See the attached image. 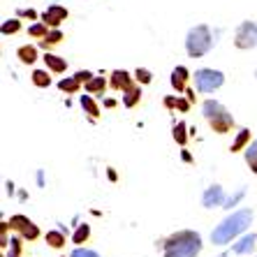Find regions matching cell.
<instances>
[{
	"mask_svg": "<svg viewBox=\"0 0 257 257\" xmlns=\"http://www.w3.org/2000/svg\"><path fill=\"white\" fill-rule=\"evenodd\" d=\"M21 30V24H19L17 19H10L3 24V35H12V33H19Z\"/></svg>",
	"mask_w": 257,
	"mask_h": 257,
	"instance_id": "26",
	"label": "cell"
},
{
	"mask_svg": "<svg viewBox=\"0 0 257 257\" xmlns=\"http://www.w3.org/2000/svg\"><path fill=\"white\" fill-rule=\"evenodd\" d=\"M65 19H67V10H65V7H60V5H51L47 12L42 14V21L47 26H51V28L60 26L63 21H65Z\"/></svg>",
	"mask_w": 257,
	"mask_h": 257,
	"instance_id": "8",
	"label": "cell"
},
{
	"mask_svg": "<svg viewBox=\"0 0 257 257\" xmlns=\"http://www.w3.org/2000/svg\"><path fill=\"white\" fill-rule=\"evenodd\" d=\"M135 79H137V81H142V84H151V72L142 67V70L135 72Z\"/></svg>",
	"mask_w": 257,
	"mask_h": 257,
	"instance_id": "29",
	"label": "cell"
},
{
	"mask_svg": "<svg viewBox=\"0 0 257 257\" xmlns=\"http://www.w3.org/2000/svg\"><path fill=\"white\" fill-rule=\"evenodd\" d=\"M44 63H47V67L51 72H65L67 70V60L56 56V54H49V51L44 54Z\"/></svg>",
	"mask_w": 257,
	"mask_h": 257,
	"instance_id": "13",
	"label": "cell"
},
{
	"mask_svg": "<svg viewBox=\"0 0 257 257\" xmlns=\"http://www.w3.org/2000/svg\"><path fill=\"white\" fill-rule=\"evenodd\" d=\"M28 33H30V35H33V37H42V40H44V37H47V33H49V30H47V24H44V21H42V24L30 26V30H28Z\"/></svg>",
	"mask_w": 257,
	"mask_h": 257,
	"instance_id": "27",
	"label": "cell"
},
{
	"mask_svg": "<svg viewBox=\"0 0 257 257\" xmlns=\"http://www.w3.org/2000/svg\"><path fill=\"white\" fill-rule=\"evenodd\" d=\"M70 257H100V255L95 250H88V248H74Z\"/></svg>",
	"mask_w": 257,
	"mask_h": 257,
	"instance_id": "28",
	"label": "cell"
},
{
	"mask_svg": "<svg viewBox=\"0 0 257 257\" xmlns=\"http://www.w3.org/2000/svg\"><path fill=\"white\" fill-rule=\"evenodd\" d=\"M234 44H236V49H252V47H257V21H243V24L236 28Z\"/></svg>",
	"mask_w": 257,
	"mask_h": 257,
	"instance_id": "6",
	"label": "cell"
},
{
	"mask_svg": "<svg viewBox=\"0 0 257 257\" xmlns=\"http://www.w3.org/2000/svg\"><path fill=\"white\" fill-rule=\"evenodd\" d=\"M243 192H245V190H243V188H241V190H239V192H236V195H234V197H229V199H227V202H225V209H232L234 204H236V202H239V199H241V197H243Z\"/></svg>",
	"mask_w": 257,
	"mask_h": 257,
	"instance_id": "30",
	"label": "cell"
},
{
	"mask_svg": "<svg viewBox=\"0 0 257 257\" xmlns=\"http://www.w3.org/2000/svg\"><path fill=\"white\" fill-rule=\"evenodd\" d=\"M33 84L40 86V88H47V86H51V77L44 70H35L33 72Z\"/></svg>",
	"mask_w": 257,
	"mask_h": 257,
	"instance_id": "19",
	"label": "cell"
},
{
	"mask_svg": "<svg viewBox=\"0 0 257 257\" xmlns=\"http://www.w3.org/2000/svg\"><path fill=\"white\" fill-rule=\"evenodd\" d=\"M17 54H19V58H21V63H26V65H30V63H35L37 60V49L35 47H21Z\"/></svg>",
	"mask_w": 257,
	"mask_h": 257,
	"instance_id": "15",
	"label": "cell"
},
{
	"mask_svg": "<svg viewBox=\"0 0 257 257\" xmlns=\"http://www.w3.org/2000/svg\"><path fill=\"white\" fill-rule=\"evenodd\" d=\"M248 139H250V130H241V132H239V137H236V142L232 144V149H229V151H232V153L241 151V149L245 146V144H248Z\"/></svg>",
	"mask_w": 257,
	"mask_h": 257,
	"instance_id": "23",
	"label": "cell"
},
{
	"mask_svg": "<svg viewBox=\"0 0 257 257\" xmlns=\"http://www.w3.org/2000/svg\"><path fill=\"white\" fill-rule=\"evenodd\" d=\"M79 84H81V81H79L77 77H67V79H63V81H58V88L65 90V93H77Z\"/></svg>",
	"mask_w": 257,
	"mask_h": 257,
	"instance_id": "17",
	"label": "cell"
},
{
	"mask_svg": "<svg viewBox=\"0 0 257 257\" xmlns=\"http://www.w3.org/2000/svg\"><path fill=\"white\" fill-rule=\"evenodd\" d=\"M139 97H142V88H139V86H135L132 90H127V93H125L123 104H125V107H135V104L139 102Z\"/></svg>",
	"mask_w": 257,
	"mask_h": 257,
	"instance_id": "21",
	"label": "cell"
},
{
	"mask_svg": "<svg viewBox=\"0 0 257 257\" xmlns=\"http://www.w3.org/2000/svg\"><path fill=\"white\" fill-rule=\"evenodd\" d=\"M60 40H63V33H60L58 28H54L51 33H47V37L42 40V47L47 49V47H54V44H58Z\"/></svg>",
	"mask_w": 257,
	"mask_h": 257,
	"instance_id": "22",
	"label": "cell"
},
{
	"mask_svg": "<svg viewBox=\"0 0 257 257\" xmlns=\"http://www.w3.org/2000/svg\"><path fill=\"white\" fill-rule=\"evenodd\" d=\"M186 130H188V125H186V123H176V125H174V139H176V142H179L181 146H183V144L188 142V135H186Z\"/></svg>",
	"mask_w": 257,
	"mask_h": 257,
	"instance_id": "24",
	"label": "cell"
},
{
	"mask_svg": "<svg viewBox=\"0 0 257 257\" xmlns=\"http://www.w3.org/2000/svg\"><path fill=\"white\" fill-rule=\"evenodd\" d=\"M255 241H257V234H245L239 243H234V252H236V255L252 252V248H255Z\"/></svg>",
	"mask_w": 257,
	"mask_h": 257,
	"instance_id": "12",
	"label": "cell"
},
{
	"mask_svg": "<svg viewBox=\"0 0 257 257\" xmlns=\"http://www.w3.org/2000/svg\"><path fill=\"white\" fill-rule=\"evenodd\" d=\"M202 111H204L206 123L211 125V130L218 132V135H227V132L234 127V116L229 114L225 107H222L220 102L206 100V102H204V107H202Z\"/></svg>",
	"mask_w": 257,
	"mask_h": 257,
	"instance_id": "3",
	"label": "cell"
},
{
	"mask_svg": "<svg viewBox=\"0 0 257 257\" xmlns=\"http://www.w3.org/2000/svg\"><path fill=\"white\" fill-rule=\"evenodd\" d=\"M111 86H114L116 90L127 93V90L135 88V79H132L125 70H114V72H111Z\"/></svg>",
	"mask_w": 257,
	"mask_h": 257,
	"instance_id": "9",
	"label": "cell"
},
{
	"mask_svg": "<svg viewBox=\"0 0 257 257\" xmlns=\"http://www.w3.org/2000/svg\"><path fill=\"white\" fill-rule=\"evenodd\" d=\"M250 222H252V211L250 209L236 211V213L227 215V218H225V220H222L220 225L211 232V241L218 243V245L229 243L234 236H239L241 232H245V227H248Z\"/></svg>",
	"mask_w": 257,
	"mask_h": 257,
	"instance_id": "2",
	"label": "cell"
},
{
	"mask_svg": "<svg viewBox=\"0 0 257 257\" xmlns=\"http://www.w3.org/2000/svg\"><path fill=\"white\" fill-rule=\"evenodd\" d=\"M7 225H10L12 229H17V232L21 234V239L35 241L37 236H40V229H37V225L30 220V218H26V215H12Z\"/></svg>",
	"mask_w": 257,
	"mask_h": 257,
	"instance_id": "7",
	"label": "cell"
},
{
	"mask_svg": "<svg viewBox=\"0 0 257 257\" xmlns=\"http://www.w3.org/2000/svg\"><path fill=\"white\" fill-rule=\"evenodd\" d=\"M225 84V74L220 70H211V67H202L195 72V86L199 93H213Z\"/></svg>",
	"mask_w": 257,
	"mask_h": 257,
	"instance_id": "5",
	"label": "cell"
},
{
	"mask_svg": "<svg viewBox=\"0 0 257 257\" xmlns=\"http://www.w3.org/2000/svg\"><path fill=\"white\" fill-rule=\"evenodd\" d=\"M165 257H197L202 252V236L192 229L172 234L165 243H162Z\"/></svg>",
	"mask_w": 257,
	"mask_h": 257,
	"instance_id": "1",
	"label": "cell"
},
{
	"mask_svg": "<svg viewBox=\"0 0 257 257\" xmlns=\"http://www.w3.org/2000/svg\"><path fill=\"white\" fill-rule=\"evenodd\" d=\"M204 206H206V209H211V206H218V204L222 202V188L220 186H211L209 190L204 192Z\"/></svg>",
	"mask_w": 257,
	"mask_h": 257,
	"instance_id": "11",
	"label": "cell"
},
{
	"mask_svg": "<svg viewBox=\"0 0 257 257\" xmlns=\"http://www.w3.org/2000/svg\"><path fill=\"white\" fill-rule=\"evenodd\" d=\"M88 236H90V227H88V225H79V229L74 232V239H72V241H74V243H84Z\"/></svg>",
	"mask_w": 257,
	"mask_h": 257,
	"instance_id": "25",
	"label": "cell"
},
{
	"mask_svg": "<svg viewBox=\"0 0 257 257\" xmlns=\"http://www.w3.org/2000/svg\"><path fill=\"white\" fill-rule=\"evenodd\" d=\"M188 77H190V72H188V67H183V65H179V67H174V72H172V86L176 90H186V84H188Z\"/></svg>",
	"mask_w": 257,
	"mask_h": 257,
	"instance_id": "10",
	"label": "cell"
},
{
	"mask_svg": "<svg viewBox=\"0 0 257 257\" xmlns=\"http://www.w3.org/2000/svg\"><path fill=\"white\" fill-rule=\"evenodd\" d=\"M47 243L51 245V248H63L65 245V234L63 232H47Z\"/></svg>",
	"mask_w": 257,
	"mask_h": 257,
	"instance_id": "18",
	"label": "cell"
},
{
	"mask_svg": "<svg viewBox=\"0 0 257 257\" xmlns=\"http://www.w3.org/2000/svg\"><path fill=\"white\" fill-rule=\"evenodd\" d=\"M245 162H248V167L257 174V139L245 149Z\"/></svg>",
	"mask_w": 257,
	"mask_h": 257,
	"instance_id": "16",
	"label": "cell"
},
{
	"mask_svg": "<svg viewBox=\"0 0 257 257\" xmlns=\"http://www.w3.org/2000/svg\"><path fill=\"white\" fill-rule=\"evenodd\" d=\"M74 77H77L79 79V81H84V84H86V81H90V79H93V74H90V72H77V74H74Z\"/></svg>",
	"mask_w": 257,
	"mask_h": 257,
	"instance_id": "31",
	"label": "cell"
},
{
	"mask_svg": "<svg viewBox=\"0 0 257 257\" xmlns=\"http://www.w3.org/2000/svg\"><path fill=\"white\" fill-rule=\"evenodd\" d=\"M104 88H107V84H104V79L102 77H93L90 81H86V90H88L90 95H102Z\"/></svg>",
	"mask_w": 257,
	"mask_h": 257,
	"instance_id": "14",
	"label": "cell"
},
{
	"mask_svg": "<svg viewBox=\"0 0 257 257\" xmlns=\"http://www.w3.org/2000/svg\"><path fill=\"white\" fill-rule=\"evenodd\" d=\"M211 47H213V35H211L209 26H195V28L188 30V37H186L188 56L199 58V56L209 54Z\"/></svg>",
	"mask_w": 257,
	"mask_h": 257,
	"instance_id": "4",
	"label": "cell"
},
{
	"mask_svg": "<svg viewBox=\"0 0 257 257\" xmlns=\"http://www.w3.org/2000/svg\"><path fill=\"white\" fill-rule=\"evenodd\" d=\"M81 107H84L86 111H88V114L93 116V118H97V116H100V109H97V104L93 102L90 93H88V95H81Z\"/></svg>",
	"mask_w": 257,
	"mask_h": 257,
	"instance_id": "20",
	"label": "cell"
}]
</instances>
